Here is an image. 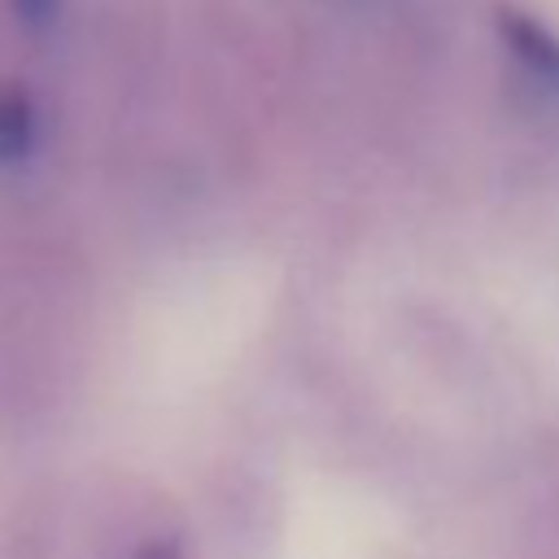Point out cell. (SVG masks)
<instances>
[{
    "mask_svg": "<svg viewBox=\"0 0 559 559\" xmlns=\"http://www.w3.org/2000/svg\"><path fill=\"white\" fill-rule=\"evenodd\" d=\"M127 559H183V542H179V533H144L127 550Z\"/></svg>",
    "mask_w": 559,
    "mask_h": 559,
    "instance_id": "obj_3",
    "label": "cell"
},
{
    "mask_svg": "<svg viewBox=\"0 0 559 559\" xmlns=\"http://www.w3.org/2000/svg\"><path fill=\"white\" fill-rule=\"evenodd\" d=\"M57 9H61V0H13V13H17V17H22L31 31H44V26H52Z\"/></svg>",
    "mask_w": 559,
    "mask_h": 559,
    "instance_id": "obj_4",
    "label": "cell"
},
{
    "mask_svg": "<svg viewBox=\"0 0 559 559\" xmlns=\"http://www.w3.org/2000/svg\"><path fill=\"white\" fill-rule=\"evenodd\" d=\"M493 26H498V39L507 44V52L546 87L559 92V35L533 17L528 9L520 4H498L493 9Z\"/></svg>",
    "mask_w": 559,
    "mask_h": 559,
    "instance_id": "obj_1",
    "label": "cell"
},
{
    "mask_svg": "<svg viewBox=\"0 0 559 559\" xmlns=\"http://www.w3.org/2000/svg\"><path fill=\"white\" fill-rule=\"evenodd\" d=\"M35 148V100L22 83L0 87V166L26 162Z\"/></svg>",
    "mask_w": 559,
    "mask_h": 559,
    "instance_id": "obj_2",
    "label": "cell"
}]
</instances>
